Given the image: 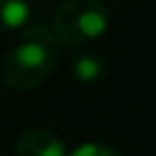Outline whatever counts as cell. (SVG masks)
Here are the masks:
<instances>
[{
	"instance_id": "cell-1",
	"label": "cell",
	"mask_w": 156,
	"mask_h": 156,
	"mask_svg": "<svg viewBox=\"0 0 156 156\" xmlns=\"http://www.w3.org/2000/svg\"><path fill=\"white\" fill-rule=\"evenodd\" d=\"M58 41L44 25L25 28L23 37L0 58V85L9 92L37 90L53 76Z\"/></svg>"
},
{
	"instance_id": "cell-2",
	"label": "cell",
	"mask_w": 156,
	"mask_h": 156,
	"mask_svg": "<svg viewBox=\"0 0 156 156\" xmlns=\"http://www.w3.org/2000/svg\"><path fill=\"white\" fill-rule=\"evenodd\" d=\"M110 12L101 0H64L53 14V32L60 46L78 48L108 32Z\"/></svg>"
},
{
	"instance_id": "cell-3",
	"label": "cell",
	"mask_w": 156,
	"mask_h": 156,
	"mask_svg": "<svg viewBox=\"0 0 156 156\" xmlns=\"http://www.w3.org/2000/svg\"><path fill=\"white\" fill-rule=\"evenodd\" d=\"M64 140L51 129H28L16 140V156H67Z\"/></svg>"
},
{
	"instance_id": "cell-4",
	"label": "cell",
	"mask_w": 156,
	"mask_h": 156,
	"mask_svg": "<svg viewBox=\"0 0 156 156\" xmlns=\"http://www.w3.org/2000/svg\"><path fill=\"white\" fill-rule=\"evenodd\" d=\"M32 19L30 0H0V32L25 30Z\"/></svg>"
},
{
	"instance_id": "cell-5",
	"label": "cell",
	"mask_w": 156,
	"mask_h": 156,
	"mask_svg": "<svg viewBox=\"0 0 156 156\" xmlns=\"http://www.w3.org/2000/svg\"><path fill=\"white\" fill-rule=\"evenodd\" d=\"M108 73L106 60L97 53H83L78 55L76 60L71 62V76L76 78L80 85H94L101 83Z\"/></svg>"
},
{
	"instance_id": "cell-6",
	"label": "cell",
	"mask_w": 156,
	"mask_h": 156,
	"mask_svg": "<svg viewBox=\"0 0 156 156\" xmlns=\"http://www.w3.org/2000/svg\"><path fill=\"white\" fill-rule=\"evenodd\" d=\"M67 156H119V151L108 142L87 140V142H80L78 147H73Z\"/></svg>"
}]
</instances>
